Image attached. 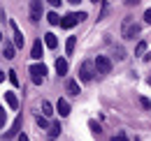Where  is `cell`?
Returning a JSON list of instances; mask_svg holds the SVG:
<instances>
[{
  "instance_id": "cell-1",
  "label": "cell",
  "mask_w": 151,
  "mask_h": 141,
  "mask_svg": "<svg viewBox=\"0 0 151 141\" xmlns=\"http://www.w3.org/2000/svg\"><path fill=\"white\" fill-rule=\"evenodd\" d=\"M86 19V14L84 12H72V14H68V16L60 19V28H75L79 21H84Z\"/></svg>"
},
{
  "instance_id": "cell-2",
  "label": "cell",
  "mask_w": 151,
  "mask_h": 141,
  "mask_svg": "<svg viewBox=\"0 0 151 141\" xmlns=\"http://www.w3.org/2000/svg\"><path fill=\"white\" fill-rule=\"evenodd\" d=\"M44 76H47V67H44L42 63L30 65V79H33V83H35V86H40V83L44 81Z\"/></svg>"
},
{
  "instance_id": "cell-3",
  "label": "cell",
  "mask_w": 151,
  "mask_h": 141,
  "mask_svg": "<svg viewBox=\"0 0 151 141\" xmlns=\"http://www.w3.org/2000/svg\"><path fill=\"white\" fill-rule=\"evenodd\" d=\"M121 35L126 37V39H132V37L139 35V23H135L130 19H126L123 21V30H121Z\"/></svg>"
},
{
  "instance_id": "cell-4",
  "label": "cell",
  "mask_w": 151,
  "mask_h": 141,
  "mask_svg": "<svg viewBox=\"0 0 151 141\" xmlns=\"http://www.w3.org/2000/svg\"><path fill=\"white\" fill-rule=\"evenodd\" d=\"M93 65H95V70H98V74H109L112 72V60L107 56H98Z\"/></svg>"
},
{
  "instance_id": "cell-5",
  "label": "cell",
  "mask_w": 151,
  "mask_h": 141,
  "mask_svg": "<svg viewBox=\"0 0 151 141\" xmlns=\"http://www.w3.org/2000/svg\"><path fill=\"white\" fill-rule=\"evenodd\" d=\"M91 79H93V67H91V63H81V67H79V81L88 83Z\"/></svg>"
},
{
  "instance_id": "cell-6",
  "label": "cell",
  "mask_w": 151,
  "mask_h": 141,
  "mask_svg": "<svg viewBox=\"0 0 151 141\" xmlns=\"http://www.w3.org/2000/svg\"><path fill=\"white\" fill-rule=\"evenodd\" d=\"M42 19V0H30V21L37 23Z\"/></svg>"
},
{
  "instance_id": "cell-7",
  "label": "cell",
  "mask_w": 151,
  "mask_h": 141,
  "mask_svg": "<svg viewBox=\"0 0 151 141\" xmlns=\"http://www.w3.org/2000/svg\"><path fill=\"white\" fill-rule=\"evenodd\" d=\"M9 26H12V35H14V46L21 49V46H23V33L19 30V26H17L14 21H9Z\"/></svg>"
},
{
  "instance_id": "cell-8",
  "label": "cell",
  "mask_w": 151,
  "mask_h": 141,
  "mask_svg": "<svg viewBox=\"0 0 151 141\" xmlns=\"http://www.w3.org/2000/svg\"><path fill=\"white\" fill-rule=\"evenodd\" d=\"M42 53H44L42 39H35V44H33V49H30V58H33V60H40V58H42Z\"/></svg>"
},
{
  "instance_id": "cell-9",
  "label": "cell",
  "mask_w": 151,
  "mask_h": 141,
  "mask_svg": "<svg viewBox=\"0 0 151 141\" xmlns=\"http://www.w3.org/2000/svg\"><path fill=\"white\" fill-rule=\"evenodd\" d=\"M56 111L60 113V118L70 116V104H68V100H58L56 102Z\"/></svg>"
},
{
  "instance_id": "cell-10",
  "label": "cell",
  "mask_w": 151,
  "mask_h": 141,
  "mask_svg": "<svg viewBox=\"0 0 151 141\" xmlns=\"http://www.w3.org/2000/svg\"><path fill=\"white\" fill-rule=\"evenodd\" d=\"M21 123H23V120H21V116H19V118L12 123V130H7V132H5V139H12V137H17V134H19V130H21Z\"/></svg>"
},
{
  "instance_id": "cell-11",
  "label": "cell",
  "mask_w": 151,
  "mask_h": 141,
  "mask_svg": "<svg viewBox=\"0 0 151 141\" xmlns=\"http://www.w3.org/2000/svg\"><path fill=\"white\" fill-rule=\"evenodd\" d=\"M44 44H47L49 49H56L58 46V37L54 35V33H47V35H44Z\"/></svg>"
},
{
  "instance_id": "cell-12",
  "label": "cell",
  "mask_w": 151,
  "mask_h": 141,
  "mask_svg": "<svg viewBox=\"0 0 151 141\" xmlns=\"http://www.w3.org/2000/svg\"><path fill=\"white\" fill-rule=\"evenodd\" d=\"M5 102H7L9 109H17V106H19V100H17V95H14V93H5Z\"/></svg>"
},
{
  "instance_id": "cell-13",
  "label": "cell",
  "mask_w": 151,
  "mask_h": 141,
  "mask_svg": "<svg viewBox=\"0 0 151 141\" xmlns=\"http://www.w3.org/2000/svg\"><path fill=\"white\" fill-rule=\"evenodd\" d=\"M56 72L58 74H68V60L65 58H58L56 60Z\"/></svg>"
},
{
  "instance_id": "cell-14",
  "label": "cell",
  "mask_w": 151,
  "mask_h": 141,
  "mask_svg": "<svg viewBox=\"0 0 151 141\" xmlns=\"http://www.w3.org/2000/svg\"><path fill=\"white\" fill-rule=\"evenodd\" d=\"M75 46H77V37H68V42H65V53H68V56H72Z\"/></svg>"
},
{
  "instance_id": "cell-15",
  "label": "cell",
  "mask_w": 151,
  "mask_h": 141,
  "mask_svg": "<svg viewBox=\"0 0 151 141\" xmlns=\"http://www.w3.org/2000/svg\"><path fill=\"white\" fill-rule=\"evenodd\" d=\"M14 49H17L14 44H9V42H5V58H7V60H12V58H14Z\"/></svg>"
},
{
  "instance_id": "cell-16",
  "label": "cell",
  "mask_w": 151,
  "mask_h": 141,
  "mask_svg": "<svg viewBox=\"0 0 151 141\" xmlns=\"http://www.w3.org/2000/svg\"><path fill=\"white\" fill-rule=\"evenodd\" d=\"M47 21H49L51 26H60V16H58L56 12H49V14H47Z\"/></svg>"
},
{
  "instance_id": "cell-17",
  "label": "cell",
  "mask_w": 151,
  "mask_h": 141,
  "mask_svg": "<svg viewBox=\"0 0 151 141\" xmlns=\"http://www.w3.org/2000/svg\"><path fill=\"white\" fill-rule=\"evenodd\" d=\"M68 93L70 95H79V83L77 81H68Z\"/></svg>"
},
{
  "instance_id": "cell-18",
  "label": "cell",
  "mask_w": 151,
  "mask_h": 141,
  "mask_svg": "<svg viewBox=\"0 0 151 141\" xmlns=\"http://www.w3.org/2000/svg\"><path fill=\"white\" fill-rule=\"evenodd\" d=\"M144 51H147V42H144V39H139V42H137V46H135V56H142Z\"/></svg>"
},
{
  "instance_id": "cell-19",
  "label": "cell",
  "mask_w": 151,
  "mask_h": 141,
  "mask_svg": "<svg viewBox=\"0 0 151 141\" xmlns=\"http://www.w3.org/2000/svg\"><path fill=\"white\" fill-rule=\"evenodd\" d=\"M58 132H60V123H54L51 127H49V137H51V139H56Z\"/></svg>"
},
{
  "instance_id": "cell-20",
  "label": "cell",
  "mask_w": 151,
  "mask_h": 141,
  "mask_svg": "<svg viewBox=\"0 0 151 141\" xmlns=\"http://www.w3.org/2000/svg\"><path fill=\"white\" fill-rule=\"evenodd\" d=\"M42 113H44V116H51V113H54V106L49 104V102H42Z\"/></svg>"
},
{
  "instance_id": "cell-21",
  "label": "cell",
  "mask_w": 151,
  "mask_h": 141,
  "mask_svg": "<svg viewBox=\"0 0 151 141\" xmlns=\"http://www.w3.org/2000/svg\"><path fill=\"white\" fill-rule=\"evenodd\" d=\"M35 120H37V125H40V127H42V130H47V127H51V125L47 123V118H44V116H37Z\"/></svg>"
},
{
  "instance_id": "cell-22",
  "label": "cell",
  "mask_w": 151,
  "mask_h": 141,
  "mask_svg": "<svg viewBox=\"0 0 151 141\" xmlns=\"http://www.w3.org/2000/svg\"><path fill=\"white\" fill-rule=\"evenodd\" d=\"M7 76H9V81H12L14 86H19V76H17V72H14V70H9V72H7Z\"/></svg>"
},
{
  "instance_id": "cell-23",
  "label": "cell",
  "mask_w": 151,
  "mask_h": 141,
  "mask_svg": "<svg viewBox=\"0 0 151 141\" xmlns=\"http://www.w3.org/2000/svg\"><path fill=\"white\" fill-rule=\"evenodd\" d=\"M112 141H128V137H126V132H119L112 137Z\"/></svg>"
},
{
  "instance_id": "cell-24",
  "label": "cell",
  "mask_w": 151,
  "mask_h": 141,
  "mask_svg": "<svg viewBox=\"0 0 151 141\" xmlns=\"http://www.w3.org/2000/svg\"><path fill=\"white\" fill-rule=\"evenodd\" d=\"M88 127L93 130V134H100V132H102V130H100V125L95 123V120H91V123H88Z\"/></svg>"
},
{
  "instance_id": "cell-25",
  "label": "cell",
  "mask_w": 151,
  "mask_h": 141,
  "mask_svg": "<svg viewBox=\"0 0 151 141\" xmlns=\"http://www.w3.org/2000/svg\"><path fill=\"white\" fill-rule=\"evenodd\" d=\"M139 104L144 106V109H151V100H147V97H139Z\"/></svg>"
},
{
  "instance_id": "cell-26",
  "label": "cell",
  "mask_w": 151,
  "mask_h": 141,
  "mask_svg": "<svg viewBox=\"0 0 151 141\" xmlns=\"http://www.w3.org/2000/svg\"><path fill=\"white\" fill-rule=\"evenodd\" d=\"M5 118H7V113H5V109H2V104H0V127L5 125Z\"/></svg>"
},
{
  "instance_id": "cell-27",
  "label": "cell",
  "mask_w": 151,
  "mask_h": 141,
  "mask_svg": "<svg viewBox=\"0 0 151 141\" xmlns=\"http://www.w3.org/2000/svg\"><path fill=\"white\" fill-rule=\"evenodd\" d=\"M144 21H147V23H151V9H147V12H144Z\"/></svg>"
},
{
  "instance_id": "cell-28",
  "label": "cell",
  "mask_w": 151,
  "mask_h": 141,
  "mask_svg": "<svg viewBox=\"0 0 151 141\" xmlns=\"http://www.w3.org/2000/svg\"><path fill=\"white\" fill-rule=\"evenodd\" d=\"M19 141H30V139H28L26 134H19Z\"/></svg>"
},
{
  "instance_id": "cell-29",
  "label": "cell",
  "mask_w": 151,
  "mask_h": 141,
  "mask_svg": "<svg viewBox=\"0 0 151 141\" xmlns=\"http://www.w3.org/2000/svg\"><path fill=\"white\" fill-rule=\"evenodd\" d=\"M2 81H5V72H0V83H2Z\"/></svg>"
},
{
  "instance_id": "cell-30",
  "label": "cell",
  "mask_w": 151,
  "mask_h": 141,
  "mask_svg": "<svg viewBox=\"0 0 151 141\" xmlns=\"http://www.w3.org/2000/svg\"><path fill=\"white\" fill-rule=\"evenodd\" d=\"M0 42H2V35H0Z\"/></svg>"
},
{
  "instance_id": "cell-31",
  "label": "cell",
  "mask_w": 151,
  "mask_h": 141,
  "mask_svg": "<svg viewBox=\"0 0 151 141\" xmlns=\"http://www.w3.org/2000/svg\"><path fill=\"white\" fill-rule=\"evenodd\" d=\"M135 141H139V139H135Z\"/></svg>"
}]
</instances>
